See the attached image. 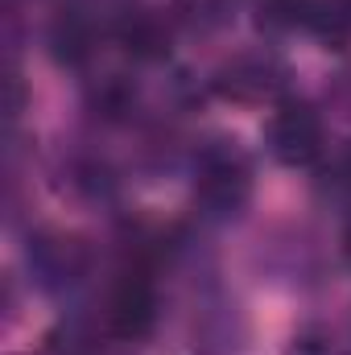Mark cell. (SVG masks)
<instances>
[{
    "mask_svg": "<svg viewBox=\"0 0 351 355\" xmlns=\"http://www.w3.org/2000/svg\"><path fill=\"white\" fill-rule=\"evenodd\" d=\"M29 265L46 289H67L83 277L87 268V248L75 236H42L29 248Z\"/></svg>",
    "mask_w": 351,
    "mask_h": 355,
    "instance_id": "cell-5",
    "label": "cell"
},
{
    "mask_svg": "<svg viewBox=\"0 0 351 355\" xmlns=\"http://www.w3.org/2000/svg\"><path fill=\"white\" fill-rule=\"evenodd\" d=\"M264 141H268V153L281 166H293V170L298 166H314L323 157V145H327L323 116L306 99H281L277 112L268 116Z\"/></svg>",
    "mask_w": 351,
    "mask_h": 355,
    "instance_id": "cell-2",
    "label": "cell"
},
{
    "mask_svg": "<svg viewBox=\"0 0 351 355\" xmlns=\"http://www.w3.org/2000/svg\"><path fill=\"white\" fill-rule=\"evenodd\" d=\"M157 322V297H153V281L145 272H124L112 293H108V327L120 339H145Z\"/></svg>",
    "mask_w": 351,
    "mask_h": 355,
    "instance_id": "cell-4",
    "label": "cell"
},
{
    "mask_svg": "<svg viewBox=\"0 0 351 355\" xmlns=\"http://www.w3.org/2000/svg\"><path fill=\"white\" fill-rule=\"evenodd\" d=\"M306 29L318 33L327 46L343 50L351 42V0H310Z\"/></svg>",
    "mask_w": 351,
    "mask_h": 355,
    "instance_id": "cell-8",
    "label": "cell"
},
{
    "mask_svg": "<svg viewBox=\"0 0 351 355\" xmlns=\"http://www.w3.org/2000/svg\"><path fill=\"white\" fill-rule=\"evenodd\" d=\"M310 0H261V25L264 29H298L306 25Z\"/></svg>",
    "mask_w": 351,
    "mask_h": 355,
    "instance_id": "cell-9",
    "label": "cell"
},
{
    "mask_svg": "<svg viewBox=\"0 0 351 355\" xmlns=\"http://www.w3.org/2000/svg\"><path fill=\"white\" fill-rule=\"evenodd\" d=\"M178 4H182L186 21H194V25H219L228 17V0H178Z\"/></svg>",
    "mask_w": 351,
    "mask_h": 355,
    "instance_id": "cell-10",
    "label": "cell"
},
{
    "mask_svg": "<svg viewBox=\"0 0 351 355\" xmlns=\"http://www.w3.org/2000/svg\"><path fill=\"white\" fill-rule=\"evenodd\" d=\"M116 37H120V46H124L132 58L157 62V58L170 54L174 29H170V21H166L157 8H137V12H128V17L116 25Z\"/></svg>",
    "mask_w": 351,
    "mask_h": 355,
    "instance_id": "cell-6",
    "label": "cell"
},
{
    "mask_svg": "<svg viewBox=\"0 0 351 355\" xmlns=\"http://www.w3.org/2000/svg\"><path fill=\"white\" fill-rule=\"evenodd\" d=\"M293 355H339V347L327 343V339H298L293 343Z\"/></svg>",
    "mask_w": 351,
    "mask_h": 355,
    "instance_id": "cell-11",
    "label": "cell"
},
{
    "mask_svg": "<svg viewBox=\"0 0 351 355\" xmlns=\"http://www.w3.org/2000/svg\"><path fill=\"white\" fill-rule=\"evenodd\" d=\"M343 257H348V265H351V227H348V236H343Z\"/></svg>",
    "mask_w": 351,
    "mask_h": 355,
    "instance_id": "cell-12",
    "label": "cell"
},
{
    "mask_svg": "<svg viewBox=\"0 0 351 355\" xmlns=\"http://www.w3.org/2000/svg\"><path fill=\"white\" fill-rule=\"evenodd\" d=\"M285 79H289V71L277 54L248 50V54H232L211 75V91L232 103H268L285 91Z\"/></svg>",
    "mask_w": 351,
    "mask_h": 355,
    "instance_id": "cell-3",
    "label": "cell"
},
{
    "mask_svg": "<svg viewBox=\"0 0 351 355\" xmlns=\"http://www.w3.org/2000/svg\"><path fill=\"white\" fill-rule=\"evenodd\" d=\"M252 198V162L236 141H211L194 157V202L207 219H236Z\"/></svg>",
    "mask_w": 351,
    "mask_h": 355,
    "instance_id": "cell-1",
    "label": "cell"
},
{
    "mask_svg": "<svg viewBox=\"0 0 351 355\" xmlns=\"http://www.w3.org/2000/svg\"><path fill=\"white\" fill-rule=\"evenodd\" d=\"M50 50H54V58H58L62 67H79V62L91 58V50H95V29H91V21L79 8H67V12L54 21V29H50Z\"/></svg>",
    "mask_w": 351,
    "mask_h": 355,
    "instance_id": "cell-7",
    "label": "cell"
}]
</instances>
